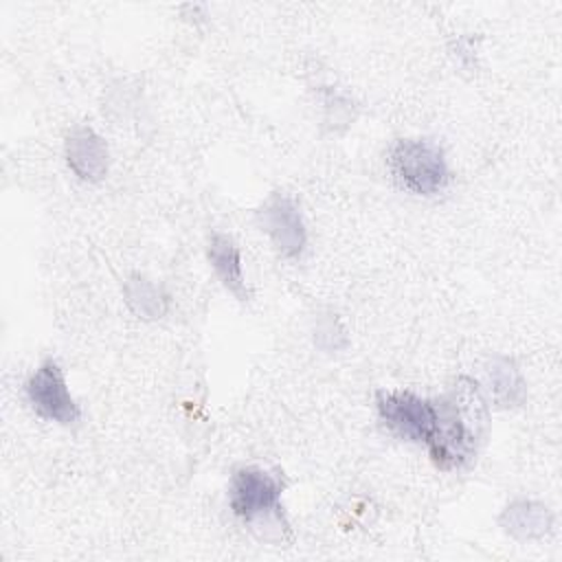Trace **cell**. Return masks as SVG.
<instances>
[{"instance_id": "cell-4", "label": "cell", "mask_w": 562, "mask_h": 562, "mask_svg": "<svg viewBox=\"0 0 562 562\" xmlns=\"http://www.w3.org/2000/svg\"><path fill=\"white\" fill-rule=\"evenodd\" d=\"M375 408L382 424L397 437L415 443H428L437 426V402L411 391H378Z\"/></svg>"}, {"instance_id": "cell-8", "label": "cell", "mask_w": 562, "mask_h": 562, "mask_svg": "<svg viewBox=\"0 0 562 562\" xmlns=\"http://www.w3.org/2000/svg\"><path fill=\"white\" fill-rule=\"evenodd\" d=\"M498 525L507 536L527 542V540H538L551 531L553 514L540 501L518 498V501H512L501 512Z\"/></svg>"}, {"instance_id": "cell-6", "label": "cell", "mask_w": 562, "mask_h": 562, "mask_svg": "<svg viewBox=\"0 0 562 562\" xmlns=\"http://www.w3.org/2000/svg\"><path fill=\"white\" fill-rule=\"evenodd\" d=\"M257 226L288 259L301 257L307 246V228L299 204L285 193H272L257 209Z\"/></svg>"}, {"instance_id": "cell-12", "label": "cell", "mask_w": 562, "mask_h": 562, "mask_svg": "<svg viewBox=\"0 0 562 562\" xmlns=\"http://www.w3.org/2000/svg\"><path fill=\"white\" fill-rule=\"evenodd\" d=\"M316 345L327 349V351H336L340 347H345L347 338H345V331L342 327L338 325V321L334 316H327V318H321L318 325H316Z\"/></svg>"}, {"instance_id": "cell-10", "label": "cell", "mask_w": 562, "mask_h": 562, "mask_svg": "<svg viewBox=\"0 0 562 562\" xmlns=\"http://www.w3.org/2000/svg\"><path fill=\"white\" fill-rule=\"evenodd\" d=\"M487 393L496 408H516L527 397V384L518 364L507 356H496L487 362Z\"/></svg>"}, {"instance_id": "cell-7", "label": "cell", "mask_w": 562, "mask_h": 562, "mask_svg": "<svg viewBox=\"0 0 562 562\" xmlns=\"http://www.w3.org/2000/svg\"><path fill=\"white\" fill-rule=\"evenodd\" d=\"M64 156L70 171L86 182H97L108 173V165H110L108 145L88 125H75L66 134Z\"/></svg>"}, {"instance_id": "cell-11", "label": "cell", "mask_w": 562, "mask_h": 562, "mask_svg": "<svg viewBox=\"0 0 562 562\" xmlns=\"http://www.w3.org/2000/svg\"><path fill=\"white\" fill-rule=\"evenodd\" d=\"M123 296L127 307L143 321H158L169 310L167 292L143 274H132L125 279Z\"/></svg>"}, {"instance_id": "cell-1", "label": "cell", "mask_w": 562, "mask_h": 562, "mask_svg": "<svg viewBox=\"0 0 562 562\" xmlns=\"http://www.w3.org/2000/svg\"><path fill=\"white\" fill-rule=\"evenodd\" d=\"M437 402V426L426 443L432 463L441 470L468 465L487 428V404L479 384L459 375L450 391Z\"/></svg>"}, {"instance_id": "cell-9", "label": "cell", "mask_w": 562, "mask_h": 562, "mask_svg": "<svg viewBox=\"0 0 562 562\" xmlns=\"http://www.w3.org/2000/svg\"><path fill=\"white\" fill-rule=\"evenodd\" d=\"M206 257L217 274V279L222 281V285L239 301H248L250 292L244 279V268H241V252L237 241L226 235V233H211L209 237V246H206Z\"/></svg>"}, {"instance_id": "cell-2", "label": "cell", "mask_w": 562, "mask_h": 562, "mask_svg": "<svg viewBox=\"0 0 562 562\" xmlns=\"http://www.w3.org/2000/svg\"><path fill=\"white\" fill-rule=\"evenodd\" d=\"M386 162L395 182L415 195H437L450 182L443 149L426 138L395 140Z\"/></svg>"}, {"instance_id": "cell-5", "label": "cell", "mask_w": 562, "mask_h": 562, "mask_svg": "<svg viewBox=\"0 0 562 562\" xmlns=\"http://www.w3.org/2000/svg\"><path fill=\"white\" fill-rule=\"evenodd\" d=\"M26 400L31 408L48 422L70 426L79 422L81 408L68 391L64 369L53 360H44L26 380L24 384Z\"/></svg>"}, {"instance_id": "cell-3", "label": "cell", "mask_w": 562, "mask_h": 562, "mask_svg": "<svg viewBox=\"0 0 562 562\" xmlns=\"http://www.w3.org/2000/svg\"><path fill=\"white\" fill-rule=\"evenodd\" d=\"M283 479L277 472L246 465L235 470L228 487V503L244 522L281 516Z\"/></svg>"}]
</instances>
